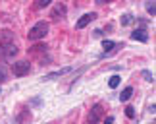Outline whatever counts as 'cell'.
<instances>
[{
    "label": "cell",
    "mask_w": 156,
    "mask_h": 124,
    "mask_svg": "<svg viewBox=\"0 0 156 124\" xmlns=\"http://www.w3.org/2000/svg\"><path fill=\"white\" fill-rule=\"evenodd\" d=\"M112 122H114V118H112V116H108V118H106V122H104V124H112Z\"/></svg>",
    "instance_id": "obj_20"
},
{
    "label": "cell",
    "mask_w": 156,
    "mask_h": 124,
    "mask_svg": "<svg viewBox=\"0 0 156 124\" xmlns=\"http://www.w3.org/2000/svg\"><path fill=\"white\" fill-rule=\"evenodd\" d=\"M12 72L14 76H27L31 72V64L27 60H20V62H14V66H12Z\"/></svg>",
    "instance_id": "obj_3"
},
{
    "label": "cell",
    "mask_w": 156,
    "mask_h": 124,
    "mask_svg": "<svg viewBox=\"0 0 156 124\" xmlns=\"http://www.w3.org/2000/svg\"><path fill=\"white\" fill-rule=\"evenodd\" d=\"M48 21H37L35 25L29 29V33H27V39L29 41H39V39H44V35L48 33Z\"/></svg>",
    "instance_id": "obj_2"
},
{
    "label": "cell",
    "mask_w": 156,
    "mask_h": 124,
    "mask_svg": "<svg viewBox=\"0 0 156 124\" xmlns=\"http://www.w3.org/2000/svg\"><path fill=\"white\" fill-rule=\"evenodd\" d=\"M125 115H127V118H135V109L127 107V109H125Z\"/></svg>",
    "instance_id": "obj_15"
},
{
    "label": "cell",
    "mask_w": 156,
    "mask_h": 124,
    "mask_svg": "<svg viewBox=\"0 0 156 124\" xmlns=\"http://www.w3.org/2000/svg\"><path fill=\"white\" fill-rule=\"evenodd\" d=\"M143 78H145L147 81H154V76L148 72V70H145V72H143Z\"/></svg>",
    "instance_id": "obj_17"
},
{
    "label": "cell",
    "mask_w": 156,
    "mask_h": 124,
    "mask_svg": "<svg viewBox=\"0 0 156 124\" xmlns=\"http://www.w3.org/2000/svg\"><path fill=\"white\" fill-rule=\"evenodd\" d=\"M114 47H116V43H114V41H108V39H104V41H102V49H104L106 52H110Z\"/></svg>",
    "instance_id": "obj_10"
},
{
    "label": "cell",
    "mask_w": 156,
    "mask_h": 124,
    "mask_svg": "<svg viewBox=\"0 0 156 124\" xmlns=\"http://www.w3.org/2000/svg\"><path fill=\"white\" fill-rule=\"evenodd\" d=\"M71 68H64V70H60V72H54V74H48V76H44V80H54V78H60V76H64V74H68Z\"/></svg>",
    "instance_id": "obj_9"
},
{
    "label": "cell",
    "mask_w": 156,
    "mask_h": 124,
    "mask_svg": "<svg viewBox=\"0 0 156 124\" xmlns=\"http://www.w3.org/2000/svg\"><path fill=\"white\" fill-rule=\"evenodd\" d=\"M52 0H37V8H46Z\"/></svg>",
    "instance_id": "obj_14"
},
{
    "label": "cell",
    "mask_w": 156,
    "mask_h": 124,
    "mask_svg": "<svg viewBox=\"0 0 156 124\" xmlns=\"http://www.w3.org/2000/svg\"><path fill=\"white\" fill-rule=\"evenodd\" d=\"M94 17H97V14H94V12H91V14H85V16H81L79 20H77V23H75V27L77 29H83L85 25H89V23H91Z\"/></svg>",
    "instance_id": "obj_6"
},
{
    "label": "cell",
    "mask_w": 156,
    "mask_h": 124,
    "mask_svg": "<svg viewBox=\"0 0 156 124\" xmlns=\"http://www.w3.org/2000/svg\"><path fill=\"white\" fill-rule=\"evenodd\" d=\"M25 120H31V115H27V113H23L17 116V122H25Z\"/></svg>",
    "instance_id": "obj_16"
},
{
    "label": "cell",
    "mask_w": 156,
    "mask_h": 124,
    "mask_svg": "<svg viewBox=\"0 0 156 124\" xmlns=\"http://www.w3.org/2000/svg\"><path fill=\"white\" fill-rule=\"evenodd\" d=\"M131 95H133V87H125V89L122 91V95H119V101H129L131 99Z\"/></svg>",
    "instance_id": "obj_8"
},
{
    "label": "cell",
    "mask_w": 156,
    "mask_h": 124,
    "mask_svg": "<svg viewBox=\"0 0 156 124\" xmlns=\"http://www.w3.org/2000/svg\"><path fill=\"white\" fill-rule=\"evenodd\" d=\"M6 80V72H4V68H0V84Z\"/></svg>",
    "instance_id": "obj_19"
},
{
    "label": "cell",
    "mask_w": 156,
    "mask_h": 124,
    "mask_svg": "<svg viewBox=\"0 0 156 124\" xmlns=\"http://www.w3.org/2000/svg\"><path fill=\"white\" fill-rule=\"evenodd\" d=\"M46 51V45H37V47H33V52H43Z\"/></svg>",
    "instance_id": "obj_18"
},
{
    "label": "cell",
    "mask_w": 156,
    "mask_h": 124,
    "mask_svg": "<svg viewBox=\"0 0 156 124\" xmlns=\"http://www.w3.org/2000/svg\"><path fill=\"white\" fill-rule=\"evenodd\" d=\"M129 23H133V16H131V14H125L122 17V25H129Z\"/></svg>",
    "instance_id": "obj_12"
},
{
    "label": "cell",
    "mask_w": 156,
    "mask_h": 124,
    "mask_svg": "<svg viewBox=\"0 0 156 124\" xmlns=\"http://www.w3.org/2000/svg\"><path fill=\"white\" fill-rule=\"evenodd\" d=\"M102 115H104L102 105L97 103L91 111H89V124H98V122H100V118H102Z\"/></svg>",
    "instance_id": "obj_4"
},
{
    "label": "cell",
    "mask_w": 156,
    "mask_h": 124,
    "mask_svg": "<svg viewBox=\"0 0 156 124\" xmlns=\"http://www.w3.org/2000/svg\"><path fill=\"white\" fill-rule=\"evenodd\" d=\"M0 54L4 58H8V60L17 54V45L14 43V33L8 31V29H4L0 33Z\"/></svg>",
    "instance_id": "obj_1"
},
{
    "label": "cell",
    "mask_w": 156,
    "mask_h": 124,
    "mask_svg": "<svg viewBox=\"0 0 156 124\" xmlns=\"http://www.w3.org/2000/svg\"><path fill=\"white\" fill-rule=\"evenodd\" d=\"M50 17L54 21H60V20H64L66 17V6L62 2H58V4H54L52 6V12H50Z\"/></svg>",
    "instance_id": "obj_5"
},
{
    "label": "cell",
    "mask_w": 156,
    "mask_h": 124,
    "mask_svg": "<svg viewBox=\"0 0 156 124\" xmlns=\"http://www.w3.org/2000/svg\"><path fill=\"white\" fill-rule=\"evenodd\" d=\"M131 39H133V41H143V43H147V31H145V29H135V31L133 33H131Z\"/></svg>",
    "instance_id": "obj_7"
},
{
    "label": "cell",
    "mask_w": 156,
    "mask_h": 124,
    "mask_svg": "<svg viewBox=\"0 0 156 124\" xmlns=\"http://www.w3.org/2000/svg\"><path fill=\"white\" fill-rule=\"evenodd\" d=\"M108 85H110L112 89H114V87H118V85H119V76H112L110 81H108Z\"/></svg>",
    "instance_id": "obj_11"
},
{
    "label": "cell",
    "mask_w": 156,
    "mask_h": 124,
    "mask_svg": "<svg viewBox=\"0 0 156 124\" xmlns=\"http://www.w3.org/2000/svg\"><path fill=\"white\" fill-rule=\"evenodd\" d=\"M147 12H148L151 16L156 14V6H154V2H147Z\"/></svg>",
    "instance_id": "obj_13"
}]
</instances>
